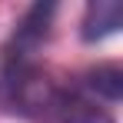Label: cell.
Masks as SVG:
<instances>
[{
  "label": "cell",
  "instance_id": "7a4b0ae2",
  "mask_svg": "<svg viewBox=\"0 0 123 123\" xmlns=\"http://www.w3.org/2000/svg\"><path fill=\"white\" fill-rule=\"evenodd\" d=\"M123 23V7L117 0H97V3H90L86 7V13H83V23H80V33L86 43H97L103 37H110V33H117Z\"/></svg>",
  "mask_w": 123,
  "mask_h": 123
},
{
  "label": "cell",
  "instance_id": "3957f363",
  "mask_svg": "<svg viewBox=\"0 0 123 123\" xmlns=\"http://www.w3.org/2000/svg\"><path fill=\"white\" fill-rule=\"evenodd\" d=\"M80 86L90 93V97H103L106 103H117L120 93H123V73H120L117 63H103V67L90 70V73L83 77Z\"/></svg>",
  "mask_w": 123,
  "mask_h": 123
},
{
  "label": "cell",
  "instance_id": "6da1fadb",
  "mask_svg": "<svg viewBox=\"0 0 123 123\" xmlns=\"http://www.w3.org/2000/svg\"><path fill=\"white\" fill-rule=\"evenodd\" d=\"M47 113L57 123H117L113 113L97 103V97H90L83 86H57Z\"/></svg>",
  "mask_w": 123,
  "mask_h": 123
}]
</instances>
